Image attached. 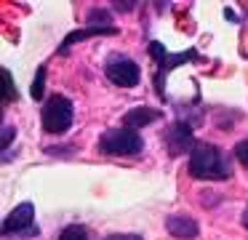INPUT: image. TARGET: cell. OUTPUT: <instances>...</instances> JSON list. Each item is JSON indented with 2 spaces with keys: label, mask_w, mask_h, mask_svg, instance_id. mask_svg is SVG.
Returning a JSON list of instances; mask_svg holds the SVG:
<instances>
[{
  "label": "cell",
  "mask_w": 248,
  "mask_h": 240,
  "mask_svg": "<svg viewBox=\"0 0 248 240\" xmlns=\"http://www.w3.org/2000/svg\"><path fill=\"white\" fill-rule=\"evenodd\" d=\"M187 171L192 179H205V181H224L232 176V160L224 149H219L216 144H195V149L189 152Z\"/></svg>",
  "instance_id": "1"
},
{
  "label": "cell",
  "mask_w": 248,
  "mask_h": 240,
  "mask_svg": "<svg viewBox=\"0 0 248 240\" xmlns=\"http://www.w3.org/2000/svg\"><path fill=\"white\" fill-rule=\"evenodd\" d=\"M99 149L104 155H115V158H131L144 149V139L134 128H109L99 139Z\"/></svg>",
  "instance_id": "2"
},
{
  "label": "cell",
  "mask_w": 248,
  "mask_h": 240,
  "mask_svg": "<svg viewBox=\"0 0 248 240\" xmlns=\"http://www.w3.org/2000/svg\"><path fill=\"white\" fill-rule=\"evenodd\" d=\"M40 120H43V131L54 133V136H62L64 131H70L72 120H75V107L67 96H51L43 104V112H40Z\"/></svg>",
  "instance_id": "3"
},
{
  "label": "cell",
  "mask_w": 248,
  "mask_h": 240,
  "mask_svg": "<svg viewBox=\"0 0 248 240\" xmlns=\"http://www.w3.org/2000/svg\"><path fill=\"white\" fill-rule=\"evenodd\" d=\"M104 72H107V78L112 80L115 85H120V88H134V85L139 83V78H141L139 64H136L134 59H128V56H120V53H112V56L107 59Z\"/></svg>",
  "instance_id": "4"
},
{
  "label": "cell",
  "mask_w": 248,
  "mask_h": 240,
  "mask_svg": "<svg viewBox=\"0 0 248 240\" xmlns=\"http://www.w3.org/2000/svg\"><path fill=\"white\" fill-rule=\"evenodd\" d=\"M3 235H38L32 203H19V206L3 219Z\"/></svg>",
  "instance_id": "5"
},
{
  "label": "cell",
  "mask_w": 248,
  "mask_h": 240,
  "mask_svg": "<svg viewBox=\"0 0 248 240\" xmlns=\"http://www.w3.org/2000/svg\"><path fill=\"white\" fill-rule=\"evenodd\" d=\"M166 144L171 155H182V152H192L195 149V139H192V128L187 123H173L166 131Z\"/></svg>",
  "instance_id": "6"
},
{
  "label": "cell",
  "mask_w": 248,
  "mask_h": 240,
  "mask_svg": "<svg viewBox=\"0 0 248 240\" xmlns=\"http://www.w3.org/2000/svg\"><path fill=\"white\" fill-rule=\"evenodd\" d=\"M166 229L171 232V238H179V240H195L200 232L198 222L187 213H171L166 219Z\"/></svg>",
  "instance_id": "7"
},
{
  "label": "cell",
  "mask_w": 248,
  "mask_h": 240,
  "mask_svg": "<svg viewBox=\"0 0 248 240\" xmlns=\"http://www.w3.org/2000/svg\"><path fill=\"white\" fill-rule=\"evenodd\" d=\"M163 117V110H152V107H134V110H128L125 112V117H123V123H125V128H144V126H150V123H155V120H160Z\"/></svg>",
  "instance_id": "8"
},
{
  "label": "cell",
  "mask_w": 248,
  "mask_h": 240,
  "mask_svg": "<svg viewBox=\"0 0 248 240\" xmlns=\"http://www.w3.org/2000/svg\"><path fill=\"white\" fill-rule=\"evenodd\" d=\"M88 35H118V27H86V30H80V32L78 30L70 32V35L64 37V43H62V53H64L72 43L83 40V37H88Z\"/></svg>",
  "instance_id": "9"
},
{
  "label": "cell",
  "mask_w": 248,
  "mask_h": 240,
  "mask_svg": "<svg viewBox=\"0 0 248 240\" xmlns=\"http://www.w3.org/2000/svg\"><path fill=\"white\" fill-rule=\"evenodd\" d=\"M0 78H3V104L8 101H16V85H14V78L6 67L0 69Z\"/></svg>",
  "instance_id": "10"
},
{
  "label": "cell",
  "mask_w": 248,
  "mask_h": 240,
  "mask_svg": "<svg viewBox=\"0 0 248 240\" xmlns=\"http://www.w3.org/2000/svg\"><path fill=\"white\" fill-rule=\"evenodd\" d=\"M59 240H88V232H86V227H80V224H70V227L62 229Z\"/></svg>",
  "instance_id": "11"
},
{
  "label": "cell",
  "mask_w": 248,
  "mask_h": 240,
  "mask_svg": "<svg viewBox=\"0 0 248 240\" xmlns=\"http://www.w3.org/2000/svg\"><path fill=\"white\" fill-rule=\"evenodd\" d=\"M43 83H46V67H40L38 69V78L32 80V88H30L32 99H43Z\"/></svg>",
  "instance_id": "12"
},
{
  "label": "cell",
  "mask_w": 248,
  "mask_h": 240,
  "mask_svg": "<svg viewBox=\"0 0 248 240\" xmlns=\"http://www.w3.org/2000/svg\"><path fill=\"white\" fill-rule=\"evenodd\" d=\"M235 158H237V163L243 165V168H248V139H243V142H237L235 144Z\"/></svg>",
  "instance_id": "13"
},
{
  "label": "cell",
  "mask_w": 248,
  "mask_h": 240,
  "mask_svg": "<svg viewBox=\"0 0 248 240\" xmlns=\"http://www.w3.org/2000/svg\"><path fill=\"white\" fill-rule=\"evenodd\" d=\"M104 240H144V238L136 235V232H115V235H109V238H104Z\"/></svg>",
  "instance_id": "14"
},
{
  "label": "cell",
  "mask_w": 248,
  "mask_h": 240,
  "mask_svg": "<svg viewBox=\"0 0 248 240\" xmlns=\"http://www.w3.org/2000/svg\"><path fill=\"white\" fill-rule=\"evenodd\" d=\"M96 19H102L104 24L109 27V14H107V11H96V8H93L91 14H88V21H96Z\"/></svg>",
  "instance_id": "15"
},
{
  "label": "cell",
  "mask_w": 248,
  "mask_h": 240,
  "mask_svg": "<svg viewBox=\"0 0 248 240\" xmlns=\"http://www.w3.org/2000/svg\"><path fill=\"white\" fill-rule=\"evenodd\" d=\"M11 136H16V128H11V126H3V149L8 147V142H11Z\"/></svg>",
  "instance_id": "16"
},
{
  "label": "cell",
  "mask_w": 248,
  "mask_h": 240,
  "mask_svg": "<svg viewBox=\"0 0 248 240\" xmlns=\"http://www.w3.org/2000/svg\"><path fill=\"white\" fill-rule=\"evenodd\" d=\"M115 8H118V11H131V8H134V0H125V3H115Z\"/></svg>",
  "instance_id": "17"
},
{
  "label": "cell",
  "mask_w": 248,
  "mask_h": 240,
  "mask_svg": "<svg viewBox=\"0 0 248 240\" xmlns=\"http://www.w3.org/2000/svg\"><path fill=\"white\" fill-rule=\"evenodd\" d=\"M243 227H248V208L243 211Z\"/></svg>",
  "instance_id": "18"
}]
</instances>
